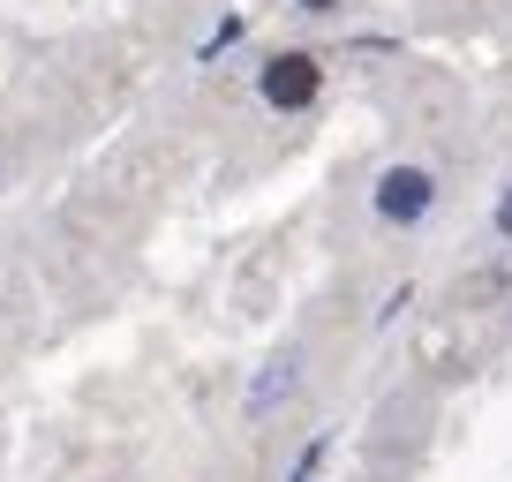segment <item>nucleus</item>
<instances>
[{"instance_id": "obj_1", "label": "nucleus", "mask_w": 512, "mask_h": 482, "mask_svg": "<svg viewBox=\"0 0 512 482\" xmlns=\"http://www.w3.org/2000/svg\"><path fill=\"white\" fill-rule=\"evenodd\" d=\"M256 91H264V106H272V113H302L309 98L324 91V68L309 61V53H272L264 76H256Z\"/></svg>"}, {"instance_id": "obj_2", "label": "nucleus", "mask_w": 512, "mask_h": 482, "mask_svg": "<svg viewBox=\"0 0 512 482\" xmlns=\"http://www.w3.org/2000/svg\"><path fill=\"white\" fill-rule=\"evenodd\" d=\"M430 204H437V181L422 174V166H384V174H377V219L384 226L430 219Z\"/></svg>"}, {"instance_id": "obj_3", "label": "nucleus", "mask_w": 512, "mask_h": 482, "mask_svg": "<svg viewBox=\"0 0 512 482\" xmlns=\"http://www.w3.org/2000/svg\"><path fill=\"white\" fill-rule=\"evenodd\" d=\"M294 392V362H272V370H264V385L249 392V415H264V407H279Z\"/></svg>"}, {"instance_id": "obj_4", "label": "nucleus", "mask_w": 512, "mask_h": 482, "mask_svg": "<svg viewBox=\"0 0 512 482\" xmlns=\"http://www.w3.org/2000/svg\"><path fill=\"white\" fill-rule=\"evenodd\" d=\"M497 234H505V241H512V189H505V196H497Z\"/></svg>"}, {"instance_id": "obj_5", "label": "nucleus", "mask_w": 512, "mask_h": 482, "mask_svg": "<svg viewBox=\"0 0 512 482\" xmlns=\"http://www.w3.org/2000/svg\"><path fill=\"white\" fill-rule=\"evenodd\" d=\"M302 8H317V16H324V8H339V0H302Z\"/></svg>"}]
</instances>
